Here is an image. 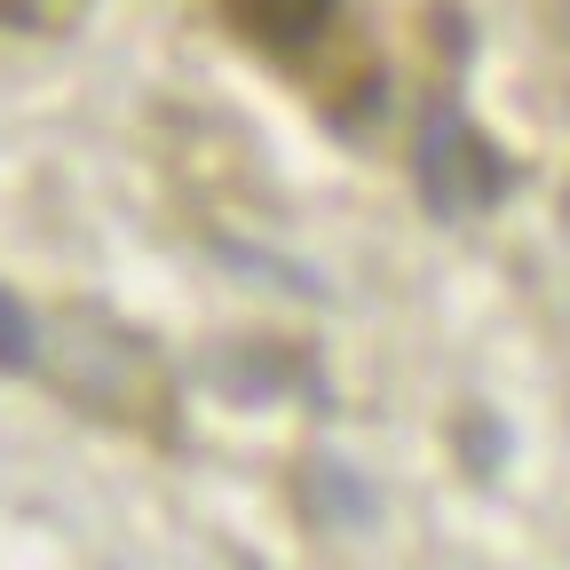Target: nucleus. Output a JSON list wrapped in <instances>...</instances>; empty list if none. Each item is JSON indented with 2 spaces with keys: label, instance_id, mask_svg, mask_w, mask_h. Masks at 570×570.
Here are the masks:
<instances>
[{
  "label": "nucleus",
  "instance_id": "obj_3",
  "mask_svg": "<svg viewBox=\"0 0 570 570\" xmlns=\"http://www.w3.org/2000/svg\"><path fill=\"white\" fill-rule=\"evenodd\" d=\"M32 348H40V333H32V309L0 285V373H24L32 365Z\"/></svg>",
  "mask_w": 570,
  "mask_h": 570
},
{
  "label": "nucleus",
  "instance_id": "obj_2",
  "mask_svg": "<svg viewBox=\"0 0 570 570\" xmlns=\"http://www.w3.org/2000/svg\"><path fill=\"white\" fill-rule=\"evenodd\" d=\"M333 9H341V0H230V17L254 40H269V48H309L333 24Z\"/></svg>",
  "mask_w": 570,
  "mask_h": 570
},
{
  "label": "nucleus",
  "instance_id": "obj_1",
  "mask_svg": "<svg viewBox=\"0 0 570 570\" xmlns=\"http://www.w3.org/2000/svg\"><path fill=\"white\" fill-rule=\"evenodd\" d=\"M412 183H420L428 214L468 223V214H483V206L508 198V159H499V142H483V135L468 127V111H460L452 96H436V104H428V119H420Z\"/></svg>",
  "mask_w": 570,
  "mask_h": 570
}]
</instances>
